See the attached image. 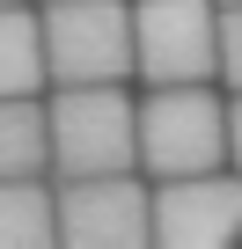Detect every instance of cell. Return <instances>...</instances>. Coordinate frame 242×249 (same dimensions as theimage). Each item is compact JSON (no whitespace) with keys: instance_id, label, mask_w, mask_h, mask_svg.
<instances>
[{"instance_id":"cell-11","label":"cell","mask_w":242,"mask_h":249,"mask_svg":"<svg viewBox=\"0 0 242 249\" xmlns=\"http://www.w3.org/2000/svg\"><path fill=\"white\" fill-rule=\"evenodd\" d=\"M227 161L242 169V88H235V103H227Z\"/></svg>"},{"instance_id":"cell-7","label":"cell","mask_w":242,"mask_h":249,"mask_svg":"<svg viewBox=\"0 0 242 249\" xmlns=\"http://www.w3.org/2000/svg\"><path fill=\"white\" fill-rule=\"evenodd\" d=\"M52 169V110L37 95H0V176Z\"/></svg>"},{"instance_id":"cell-2","label":"cell","mask_w":242,"mask_h":249,"mask_svg":"<svg viewBox=\"0 0 242 249\" xmlns=\"http://www.w3.org/2000/svg\"><path fill=\"white\" fill-rule=\"evenodd\" d=\"M140 169L147 176H198L227 169V103L205 81H154L140 103Z\"/></svg>"},{"instance_id":"cell-10","label":"cell","mask_w":242,"mask_h":249,"mask_svg":"<svg viewBox=\"0 0 242 249\" xmlns=\"http://www.w3.org/2000/svg\"><path fill=\"white\" fill-rule=\"evenodd\" d=\"M220 73H227V88H242V0L220 8Z\"/></svg>"},{"instance_id":"cell-4","label":"cell","mask_w":242,"mask_h":249,"mask_svg":"<svg viewBox=\"0 0 242 249\" xmlns=\"http://www.w3.org/2000/svg\"><path fill=\"white\" fill-rule=\"evenodd\" d=\"M52 81H125L132 73V8L125 0H44Z\"/></svg>"},{"instance_id":"cell-8","label":"cell","mask_w":242,"mask_h":249,"mask_svg":"<svg viewBox=\"0 0 242 249\" xmlns=\"http://www.w3.org/2000/svg\"><path fill=\"white\" fill-rule=\"evenodd\" d=\"M52 81V59H44V15H30L22 0L0 8V95H37Z\"/></svg>"},{"instance_id":"cell-1","label":"cell","mask_w":242,"mask_h":249,"mask_svg":"<svg viewBox=\"0 0 242 249\" xmlns=\"http://www.w3.org/2000/svg\"><path fill=\"white\" fill-rule=\"evenodd\" d=\"M52 110V169L66 176H110L140 169V103L125 81H59Z\"/></svg>"},{"instance_id":"cell-13","label":"cell","mask_w":242,"mask_h":249,"mask_svg":"<svg viewBox=\"0 0 242 249\" xmlns=\"http://www.w3.org/2000/svg\"><path fill=\"white\" fill-rule=\"evenodd\" d=\"M220 8H235V0H220Z\"/></svg>"},{"instance_id":"cell-3","label":"cell","mask_w":242,"mask_h":249,"mask_svg":"<svg viewBox=\"0 0 242 249\" xmlns=\"http://www.w3.org/2000/svg\"><path fill=\"white\" fill-rule=\"evenodd\" d=\"M132 66L154 81H213L220 73V0H140L132 8Z\"/></svg>"},{"instance_id":"cell-5","label":"cell","mask_w":242,"mask_h":249,"mask_svg":"<svg viewBox=\"0 0 242 249\" xmlns=\"http://www.w3.org/2000/svg\"><path fill=\"white\" fill-rule=\"evenodd\" d=\"M59 242H81V249H140V242H154V191L132 169L66 176L59 183Z\"/></svg>"},{"instance_id":"cell-9","label":"cell","mask_w":242,"mask_h":249,"mask_svg":"<svg viewBox=\"0 0 242 249\" xmlns=\"http://www.w3.org/2000/svg\"><path fill=\"white\" fill-rule=\"evenodd\" d=\"M59 242V198L44 176H0V249H44Z\"/></svg>"},{"instance_id":"cell-12","label":"cell","mask_w":242,"mask_h":249,"mask_svg":"<svg viewBox=\"0 0 242 249\" xmlns=\"http://www.w3.org/2000/svg\"><path fill=\"white\" fill-rule=\"evenodd\" d=\"M0 8H15V0H0Z\"/></svg>"},{"instance_id":"cell-6","label":"cell","mask_w":242,"mask_h":249,"mask_svg":"<svg viewBox=\"0 0 242 249\" xmlns=\"http://www.w3.org/2000/svg\"><path fill=\"white\" fill-rule=\"evenodd\" d=\"M242 234V169H198L162 176L154 191V242L162 249H227Z\"/></svg>"}]
</instances>
